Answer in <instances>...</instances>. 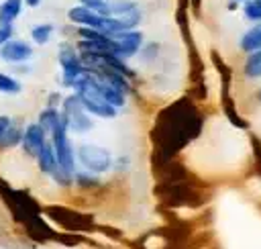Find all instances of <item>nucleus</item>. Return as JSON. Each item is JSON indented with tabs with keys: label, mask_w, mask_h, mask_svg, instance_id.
Here are the masks:
<instances>
[{
	"label": "nucleus",
	"mask_w": 261,
	"mask_h": 249,
	"mask_svg": "<svg viewBox=\"0 0 261 249\" xmlns=\"http://www.w3.org/2000/svg\"><path fill=\"white\" fill-rule=\"evenodd\" d=\"M22 0H4L0 4V24H12V20L20 14Z\"/></svg>",
	"instance_id": "obj_15"
},
{
	"label": "nucleus",
	"mask_w": 261,
	"mask_h": 249,
	"mask_svg": "<svg viewBox=\"0 0 261 249\" xmlns=\"http://www.w3.org/2000/svg\"><path fill=\"white\" fill-rule=\"evenodd\" d=\"M245 76L249 78H261V49L249 53L245 61Z\"/></svg>",
	"instance_id": "obj_17"
},
{
	"label": "nucleus",
	"mask_w": 261,
	"mask_h": 249,
	"mask_svg": "<svg viewBox=\"0 0 261 249\" xmlns=\"http://www.w3.org/2000/svg\"><path fill=\"white\" fill-rule=\"evenodd\" d=\"M198 133L200 118L196 114V108L188 100H177L175 104L163 108L153 127V145L157 151V161H171V157Z\"/></svg>",
	"instance_id": "obj_1"
},
{
	"label": "nucleus",
	"mask_w": 261,
	"mask_h": 249,
	"mask_svg": "<svg viewBox=\"0 0 261 249\" xmlns=\"http://www.w3.org/2000/svg\"><path fill=\"white\" fill-rule=\"evenodd\" d=\"M59 63H61V69H63V84L73 88L75 80L84 73V65H82L80 55L75 53V47L63 43L59 47Z\"/></svg>",
	"instance_id": "obj_7"
},
{
	"label": "nucleus",
	"mask_w": 261,
	"mask_h": 249,
	"mask_svg": "<svg viewBox=\"0 0 261 249\" xmlns=\"http://www.w3.org/2000/svg\"><path fill=\"white\" fill-rule=\"evenodd\" d=\"M37 163H39L41 171H45V173H49V176H51V171L59 165L57 159H55V153H53L51 143H45V145H43V149H41L39 155H37Z\"/></svg>",
	"instance_id": "obj_14"
},
{
	"label": "nucleus",
	"mask_w": 261,
	"mask_h": 249,
	"mask_svg": "<svg viewBox=\"0 0 261 249\" xmlns=\"http://www.w3.org/2000/svg\"><path fill=\"white\" fill-rule=\"evenodd\" d=\"M73 90H75V94H77V98H80V102H82V106H84L86 112H92V114L102 116V118H114V116H116V108L110 106V104L100 96V92L94 88L92 76H90L88 71L82 73V76L75 80Z\"/></svg>",
	"instance_id": "obj_2"
},
{
	"label": "nucleus",
	"mask_w": 261,
	"mask_h": 249,
	"mask_svg": "<svg viewBox=\"0 0 261 249\" xmlns=\"http://www.w3.org/2000/svg\"><path fill=\"white\" fill-rule=\"evenodd\" d=\"M51 33H53V27L51 24H37L33 29V41L37 45H45L51 39Z\"/></svg>",
	"instance_id": "obj_18"
},
{
	"label": "nucleus",
	"mask_w": 261,
	"mask_h": 249,
	"mask_svg": "<svg viewBox=\"0 0 261 249\" xmlns=\"http://www.w3.org/2000/svg\"><path fill=\"white\" fill-rule=\"evenodd\" d=\"M232 2H239V0H232Z\"/></svg>",
	"instance_id": "obj_27"
},
{
	"label": "nucleus",
	"mask_w": 261,
	"mask_h": 249,
	"mask_svg": "<svg viewBox=\"0 0 261 249\" xmlns=\"http://www.w3.org/2000/svg\"><path fill=\"white\" fill-rule=\"evenodd\" d=\"M20 139H22V131H20L18 127L10 124V129H8V131L4 133V137L0 139V147H12V145H16Z\"/></svg>",
	"instance_id": "obj_19"
},
{
	"label": "nucleus",
	"mask_w": 261,
	"mask_h": 249,
	"mask_svg": "<svg viewBox=\"0 0 261 249\" xmlns=\"http://www.w3.org/2000/svg\"><path fill=\"white\" fill-rule=\"evenodd\" d=\"M12 37V24H0V47L8 43Z\"/></svg>",
	"instance_id": "obj_23"
},
{
	"label": "nucleus",
	"mask_w": 261,
	"mask_h": 249,
	"mask_svg": "<svg viewBox=\"0 0 261 249\" xmlns=\"http://www.w3.org/2000/svg\"><path fill=\"white\" fill-rule=\"evenodd\" d=\"M77 159H80L90 171H96V173H102V171L110 169V165H112L110 153H108L104 147H100V145H90V143H86V145H82V147L77 149Z\"/></svg>",
	"instance_id": "obj_6"
},
{
	"label": "nucleus",
	"mask_w": 261,
	"mask_h": 249,
	"mask_svg": "<svg viewBox=\"0 0 261 249\" xmlns=\"http://www.w3.org/2000/svg\"><path fill=\"white\" fill-rule=\"evenodd\" d=\"M245 16L249 20H261V0H247Z\"/></svg>",
	"instance_id": "obj_22"
},
{
	"label": "nucleus",
	"mask_w": 261,
	"mask_h": 249,
	"mask_svg": "<svg viewBox=\"0 0 261 249\" xmlns=\"http://www.w3.org/2000/svg\"><path fill=\"white\" fill-rule=\"evenodd\" d=\"M241 49L247 51V53H253V51H259L261 49V22L255 24L253 29H249L243 39H241Z\"/></svg>",
	"instance_id": "obj_13"
},
{
	"label": "nucleus",
	"mask_w": 261,
	"mask_h": 249,
	"mask_svg": "<svg viewBox=\"0 0 261 249\" xmlns=\"http://www.w3.org/2000/svg\"><path fill=\"white\" fill-rule=\"evenodd\" d=\"M47 212H49L59 225H63V227L69 229V231L90 229V225H92V220H90L88 216H84V214H80V212H73V210H69V208H55V206H51V208H47Z\"/></svg>",
	"instance_id": "obj_9"
},
{
	"label": "nucleus",
	"mask_w": 261,
	"mask_h": 249,
	"mask_svg": "<svg viewBox=\"0 0 261 249\" xmlns=\"http://www.w3.org/2000/svg\"><path fill=\"white\" fill-rule=\"evenodd\" d=\"M0 92H4V94H18L20 92V84L14 78H10L8 73L0 71Z\"/></svg>",
	"instance_id": "obj_20"
},
{
	"label": "nucleus",
	"mask_w": 261,
	"mask_h": 249,
	"mask_svg": "<svg viewBox=\"0 0 261 249\" xmlns=\"http://www.w3.org/2000/svg\"><path fill=\"white\" fill-rule=\"evenodd\" d=\"M33 55V47L24 41H8L0 47V57L4 61H10V63H18V61H24Z\"/></svg>",
	"instance_id": "obj_11"
},
{
	"label": "nucleus",
	"mask_w": 261,
	"mask_h": 249,
	"mask_svg": "<svg viewBox=\"0 0 261 249\" xmlns=\"http://www.w3.org/2000/svg\"><path fill=\"white\" fill-rule=\"evenodd\" d=\"M10 124H12V120H10L8 116H0V139H2L4 133L10 129Z\"/></svg>",
	"instance_id": "obj_24"
},
{
	"label": "nucleus",
	"mask_w": 261,
	"mask_h": 249,
	"mask_svg": "<svg viewBox=\"0 0 261 249\" xmlns=\"http://www.w3.org/2000/svg\"><path fill=\"white\" fill-rule=\"evenodd\" d=\"M157 196L165 204H169V206H186V204L196 206L200 202L196 190L190 188V186H186V184H181V182H177V180L163 182L161 186H157Z\"/></svg>",
	"instance_id": "obj_3"
},
{
	"label": "nucleus",
	"mask_w": 261,
	"mask_h": 249,
	"mask_svg": "<svg viewBox=\"0 0 261 249\" xmlns=\"http://www.w3.org/2000/svg\"><path fill=\"white\" fill-rule=\"evenodd\" d=\"M80 2H82V6L98 12L100 16H110V8H108V4L104 0H80Z\"/></svg>",
	"instance_id": "obj_21"
},
{
	"label": "nucleus",
	"mask_w": 261,
	"mask_h": 249,
	"mask_svg": "<svg viewBox=\"0 0 261 249\" xmlns=\"http://www.w3.org/2000/svg\"><path fill=\"white\" fill-rule=\"evenodd\" d=\"M141 43H143V35L139 31H124L110 39V51L120 59H128L139 51Z\"/></svg>",
	"instance_id": "obj_8"
},
{
	"label": "nucleus",
	"mask_w": 261,
	"mask_h": 249,
	"mask_svg": "<svg viewBox=\"0 0 261 249\" xmlns=\"http://www.w3.org/2000/svg\"><path fill=\"white\" fill-rule=\"evenodd\" d=\"M259 100H261V92H259Z\"/></svg>",
	"instance_id": "obj_26"
},
{
	"label": "nucleus",
	"mask_w": 261,
	"mask_h": 249,
	"mask_svg": "<svg viewBox=\"0 0 261 249\" xmlns=\"http://www.w3.org/2000/svg\"><path fill=\"white\" fill-rule=\"evenodd\" d=\"M51 147H53V153H55V159L57 163L73 173V153H71V147H69V139H67V129L63 124V120H59L55 124V129L51 131Z\"/></svg>",
	"instance_id": "obj_5"
},
{
	"label": "nucleus",
	"mask_w": 261,
	"mask_h": 249,
	"mask_svg": "<svg viewBox=\"0 0 261 249\" xmlns=\"http://www.w3.org/2000/svg\"><path fill=\"white\" fill-rule=\"evenodd\" d=\"M67 14H69V18L73 22H77L82 27H88V29H98L100 20H102V16L98 12H94V10L86 8V6H73V8H69Z\"/></svg>",
	"instance_id": "obj_12"
},
{
	"label": "nucleus",
	"mask_w": 261,
	"mask_h": 249,
	"mask_svg": "<svg viewBox=\"0 0 261 249\" xmlns=\"http://www.w3.org/2000/svg\"><path fill=\"white\" fill-rule=\"evenodd\" d=\"M45 135H47V133H45L39 124H29V127L24 129V133H22V139H20L22 149H24L31 157H37L39 151L43 149V145L47 143Z\"/></svg>",
	"instance_id": "obj_10"
},
{
	"label": "nucleus",
	"mask_w": 261,
	"mask_h": 249,
	"mask_svg": "<svg viewBox=\"0 0 261 249\" xmlns=\"http://www.w3.org/2000/svg\"><path fill=\"white\" fill-rule=\"evenodd\" d=\"M59 120H61V114H59L55 108H47V110H43V112L39 114V122H37V124H39L45 133H51Z\"/></svg>",
	"instance_id": "obj_16"
},
{
	"label": "nucleus",
	"mask_w": 261,
	"mask_h": 249,
	"mask_svg": "<svg viewBox=\"0 0 261 249\" xmlns=\"http://www.w3.org/2000/svg\"><path fill=\"white\" fill-rule=\"evenodd\" d=\"M61 120H63L65 129H73L77 133H86V131H90L94 127L92 124V118L86 114V110H84L77 94L67 96L63 100V116H61Z\"/></svg>",
	"instance_id": "obj_4"
},
{
	"label": "nucleus",
	"mask_w": 261,
	"mask_h": 249,
	"mask_svg": "<svg viewBox=\"0 0 261 249\" xmlns=\"http://www.w3.org/2000/svg\"><path fill=\"white\" fill-rule=\"evenodd\" d=\"M24 2H27L29 6H39V4H41V0H24Z\"/></svg>",
	"instance_id": "obj_25"
}]
</instances>
